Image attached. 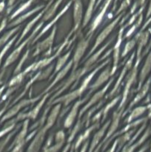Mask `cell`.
<instances>
[{
	"instance_id": "cell-1",
	"label": "cell",
	"mask_w": 151,
	"mask_h": 152,
	"mask_svg": "<svg viewBox=\"0 0 151 152\" xmlns=\"http://www.w3.org/2000/svg\"><path fill=\"white\" fill-rule=\"evenodd\" d=\"M43 24H44V22L43 21H41V23L38 24V25L36 26V28H35V29L33 30V31L32 32V34L30 35V37H28V38H27L25 40V41L23 42L22 43V44L20 45L19 46V47L17 48L16 49H15L13 51V53H11V54L10 55V56H8V58H7V59L6 60V62H5V65H4V67L7 66V65H10L11 63H13V62H14L15 60H16V59H17L18 57H19V54L21 53V51L22 50V49L25 48V46L27 44H28L29 42H30L31 40H33V38L34 37H35L36 35L37 32H38V31H39L40 29L41 28V27H42ZM34 39V38H33Z\"/></svg>"
},
{
	"instance_id": "cell-2",
	"label": "cell",
	"mask_w": 151,
	"mask_h": 152,
	"mask_svg": "<svg viewBox=\"0 0 151 152\" xmlns=\"http://www.w3.org/2000/svg\"><path fill=\"white\" fill-rule=\"evenodd\" d=\"M70 35L68 36V37H67L66 39H65V41L63 43H62V45L60 46V48H59V50H58V51L56 53V54L53 55V56H52V57L45 58V59H41V60H40L39 62H35V63L32 64V65H30V66L28 67V68H27L26 69H25V71H23V72L25 73V74H28V73H29L30 71H36V70H38V69H41V68H44V67H45L46 65H48V64H50V62H52V61L54 60L55 58H56V56H58L59 54H60V53H61V52H62V49H63L64 48H65V46H66L67 43L68 42V39H69L70 36Z\"/></svg>"
},
{
	"instance_id": "cell-3",
	"label": "cell",
	"mask_w": 151,
	"mask_h": 152,
	"mask_svg": "<svg viewBox=\"0 0 151 152\" xmlns=\"http://www.w3.org/2000/svg\"><path fill=\"white\" fill-rule=\"evenodd\" d=\"M142 58L141 57H137V59H136V62L135 64V66L133 67V70L131 71V72L130 73L128 77V80H127V83H126L125 88L124 89V93H123V96H122V99H121V102L120 103L119 107H118V109L120 110L121 108H122L123 105L125 103L126 100L127 99V96H128L129 91H130V89L131 88L132 85L136 82V76H137V73H138V67H139V63H140L141 60H142Z\"/></svg>"
},
{
	"instance_id": "cell-4",
	"label": "cell",
	"mask_w": 151,
	"mask_h": 152,
	"mask_svg": "<svg viewBox=\"0 0 151 152\" xmlns=\"http://www.w3.org/2000/svg\"><path fill=\"white\" fill-rule=\"evenodd\" d=\"M121 16H122V15H121V14L120 15V16H118V17L116 18V19H114V20L113 21V22H111L110 24H109V25H108L107 26L106 28H105V29H104L103 31H102V32H101V34H99V35L98 36L97 38H96V43H95L94 46H93V48H92L91 50H90V53H88V55H87V56H90V55L92 54V53H93V52L94 51V50H96V49L97 48L99 47V46L100 45L102 44V42H103L104 40H105V39H106L107 37V36L109 35L111 31H112L114 29V28H115V25H116L117 24H118V21H119L120 19H121Z\"/></svg>"
},
{
	"instance_id": "cell-5",
	"label": "cell",
	"mask_w": 151,
	"mask_h": 152,
	"mask_svg": "<svg viewBox=\"0 0 151 152\" xmlns=\"http://www.w3.org/2000/svg\"><path fill=\"white\" fill-rule=\"evenodd\" d=\"M48 129L49 128L45 125L44 127L41 128L38 131L37 134H36L35 137H34L33 140L32 141L30 146L28 147L26 152H38L41 145H42L43 141H44L46 132L48 131Z\"/></svg>"
},
{
	"instance_id": "cell-6",
	"label": "cell",
	"mask_w": 151,
	"mask_h": 152,
	"mask_svg": "<svg viewBox=\"0 0 151 152\" xmlns=\"http://www.w3.org/2000/svg\"><path fill=\"white\" fill-rule=\"evenodd\" d=\"M90 38H91V37H90L88 39H82L78 42V45H77V48H76V50L75 54H74L73 59V71H75L76 70L78 63H79L83 54L84 53V51L86 50L87 48L88 47L89 42H90Z\"/></svg>"
},
{
	"instance_id": "cell-7",
	"label": "cell",
	"mask_w": 151,
	"mask_h": 152,
	"mask_svg": "<svg viewBox=\"0 0 151 152\" xmlns=\"http://www.w3.org/2000/svg\"><path fill=\"white\" fill-rule=\"evenodd\" d=\"M91 91H90V93L86 96V97L84 99H81V100H78L74 104V105L73 106V108H71V111H70L69 114L68 115V117L65 119V122H64V127L66 128V129H69V128L71 127V126L73 123L74 120H75L76 117L77 115V113H78V109L79 108L80 105L82 103H84L86 100L89 98V96H90Z\"/></svg>"
},
{
	"instance_id": "cell-8",
	"label": "cell",
	"mask_w": 151,
	"mask_h": 152,
	"mask_svg": "<svg viewBox=\"0 0 151 152\" xmlns=\"http://www.w3.org/2000/svg\"><path fill=\"white\" fill-rule=\"evenodd\" d=\"M113 80H114V78L111 79V80H110L109 82H108V83H107V86H105V88H102V90L99 91H98L97 93H96L94 95H93V96H92V98L90 99V101H89V102H88V103H87V105H86L85 106H84V108H83L82 109H81V111H80L79 116H78V117H78V118H79V119L81 118V115H82V114H84V112H85V111H87V110L88 109V108H90V107H91L92 105H95V104H96V102H99V101L100 100V99H102V97H103L104 95H105V94L106 93L107 90L108 88L110 87V85H111V83H112L113 82Z\"/></svg>"
},
{
	"instance_id": "cell-9",
	"label": "cell",
	"mask_w": 151,
	"mask_h": 152,
	"mask_svg": "<svg viewBox=\"0 0 151 152\" xmlns=\"http://www.w3.org/2000/svg\"><path fill=\"white\" fill-rule=\"evenodd\" d=\"M56 31V26H54L53 27V31H52L51 34H50V36H49L47 39L43 40L42 42H41L38 43V44L36 45V50L33 53V56H37V55L39 54L41 52L47 50V48H50L52 45H53V39H54Z\"/></svg>"
},
{
	"instance_id": "cell-10",
	"label": "cell",
	"mask_w": 151,
	"mask_h": 152,
	"mask_svg": "<svg viewBox=\"0 0 151 152\" xmlns=\"http://www.w3.org/2000/svg\"><path fill=\"white\" fill-rule=\"evenodd\" d=\"M50 94L51 93H47V94L44 95V96H43L42 99H41V101H40V102H38L36 105L35 108H34L33 110H31L29 113H27V114H19V115L18 116L17 119H16V121H18V120H23V119H25V118H28V119L30 118V119H32V120H34V119L36 118L37 116H38V113H39L40 110H41V107L43 106V105L44 104V102L46 101L47 98L50 96Z\"/></svg>"
},
{
	"instance_id": "cell-11",
	"label": "cell",
	"mask_w": 151,
	"mask_h": 152,
	"mask_svg": "<svg viewBox=\"0 0 151 152\" xmlns=\"http://www.w3.org/2000/svg\"><path fill=\"white\" fill-rule=\"evenodd\" d=\"M83 92H84V91H83V89L80 87L79 88L77 89V90L76 91H72L71 93L68 94L61 96V97L59 98H57L56 100L52 102L51 103L55 104L57 103V102H62V103L65 105L64 106H68L72 101H73L75 99L81 96ZM49 105H50V104H49Z\"/></svg>"
},
{
	"instance_id": "cell-12",
	"label": "cell",
	"mask_w": 151,
	"mask_h": 152,
	"mask_svg": "<svg viewBox=\"0 0 151 152\" xmlns=\"http://www.w3.org/2000/svg\"><path fill=\"white\" fill-rule=\"evenodd\" d=\"M82 19V3L81 0H75L73 7L74 27L72 32L76 31L79 28Z\"/></svg>"
},
{
	"instance_id": "cell-13",
	"label": "cell",
	"mask_w": 151,
	"mask_h": 152,
	"mask_svg": "<svg viewBox=\"0 0 151 152\" xmlns=\"http://www.w3.org/2000/svg\"><path fill=\"white\" fill-rule=\"evenodd\" d=\"M124 30V27H122L121 29L120 30L119 34H118V40L116 42V44L115 45L113 48V66L112 71H110V75H113L117 70V64H118V57H119V50H120V45L122 42V35L123 31Z\"/></svg>"
},
{
	"instance_id": "cell-14",
	"label": "cell",
	"mask_w": 151,
	"mask_h": 152,
	"mask_svg": "<svg viewBox=\"0 0 151 152\" xmlns=\"http://www.w3.org/2000/svg\"><path fill=\"white\" fill-rule=\"evenodd\" d=\"M71 3H72V1H69V2H68V4H66V6H65V7H64V8L62 9V10H61L60 12H59V14H58L57 16H56V17L54 18V19H53V21H51V22H49V23L47 24V25H46V26L44 27V28H42V30H41V32H40L39 34H38V35H37L36 37H35V39H33V41L31 42V43H32V44H33V43L35 42L36 41V40H38V39H39L40 37H41V36H43V35H44V34H45V33L47 32V31H48V30L50 29V28H51V27H52V25H54L55 23H56V22H57V21H58V19H59V18H60L61 16H62V15H63L64 13H65V12H66L67 10H68V8H69V7H70V6Z\"/></svg>"
},
{
	"instance_id": "cell-15",
	"label": "cell",
	"mask_w": 151,
	"mask_h": 152,
	"mask_svg": "<svg viewBox=\"0 0 151 152\" xmlns=\"http://www.w3.org/2000/svg\"><path fill=\"white\" fill-rule=\"evenodd\" d=\"M41 95H40V96H37V97H35L34 99H23L22 101H21L19 104L16 105V106L13 107L12 109H10V111L7 113V114H6V115L4 117V118L2 119V121L3 120H6V119L10 118V117H13V116L15 115V114H16V113H17L18 111L21 109V108H23V107H25V106H26V105H28L29 104L33 103V102H35L36 101L38 100V99H40V98H41Z\"/></svg>"
},
{
	"instance_id": "cell-16",
	"label": "cell",
	"mask_w": 151,
	"mask_h": 152,
	"mask_svg": "<svg viewBox=\"0 0 151 152\" xmlns=\"http://www.w3.org/2000/svg\"><path fill=\"white\" fill-rule=\"evenodd\" d=\"M111 1H112V0H106V1H105V4H104L103 7L102 8L101 11L99 12V13L97 15V16L94 19V21H93V23H92L91 28H90V30L87 35L91 36L92 34L93 33V31H94L97 28V27L99 26V24L101 23V22H102V19H103L104 16H105V13H106L107 12V10L108 7H109Z\"/></svg>"
},
{
	"instance_id": "cell-17",
	"label": "cell",
	"mask_w": 151,
	"mask_h": 152,
	"mask_svg": "<svg viewBox=\"0 0 151 152\" xmlns=\"http://www.w3.org/2000/svg\"><path fill=\"white\" fill-rule=\"evenodd\" d=\"M151 71V50L148 54L147 57L146 61L144 62V65L142 67V69L141 71L140 76H139V86H138L137 90L139 91V89L142 88V85H143L144 82L145 81V79L147 77L149 73Z\"/></svg>"
},
{
	"instance_id": "cell-18",
	"label": "cell",
	"mask_w": 151,
	"mask_h": 152,
	"mask_svg": "<svg viewBox=\"0 0 151 152\" xmlns=\"http://www.w3.org/2000/svg\"><path fill=\"white\" fill-rule=\"evenodd\" d=\"M134 56H135V53H133V54L131 55V56H130V59H129V60L127 61V63H126V65H125V66H124V69H123V71H121V74H120V77H119V78H118V81H117V83H115V86H114L113 89L112 91L110 93V94L108 95L107 97H110V96H113L114 94H117V89H118V87H119L120 84H121V81L123 80V78H124V75H125V74H126V72L127 71V70L130 69V68L131 67L132 63H133V59H134Z\"/></svg>"
},
{
	"instance_id": "cell-19",
	"label": "cell",
	"mask_w": 151,
	"mask_h": 152,
	"mask_svg": "<svg viewBox=\"0 0 151 152\" xmlns=\"http://www.w3.org/2000/svg\"><path fill=\"white\" fill-rule=\"evenodd\" d=\"M123 109H121V111L118 110L117 111H115L113 114V121H112V124H111L109 130H108L107 134L106 137L105 138L104 140V142H106L113 134L114 132L116 131L117 128L118 126V123H119V120L120 118H121V114H122Z\"/></svg>"
},
{
	"instance_id": "cell-20",
	"label": "cell",
	"mask_w": 151,
	"mask_h": 152,
	"mask_svg": "<svg viewBox=\"0 0 151 152\" xmlns=\"http://www.w3.org/2000/svg\"><path fill=\"white\" fill-rule=\"evenodd\" d=\"M150 84H151V77H150V78L148 79L146 83H145L142 86V88L139 89V92L138 93V94L136 95V97L134 98V99L133 100V102L130 103L129 108H131L133 105H136V103H138V102H139L141 99H142L145 96H146V94H147L148 91H149V89H150Z\"/></svg>"
},
{
	"instance_id": "cell-21",
	"label": "cell",
	"mask_w": 151,
	"mask_h": 152,
	"mask_svg": "<svg viewBox=\"0 0 151 152\" xmlns=\"http://www.w3.org/2000/svg\"><path fill=\"white\" fill-rule=\"evenodd\" d=\"M149 32L145 31V32H139L136 37V40H138V50H137V57L142 56V48L147 45L149 39Z\"/></svg>"
},
{
	"instance_id": "cell-22",
	"label": "cell",
	"mask_w": 151,
	"mask_h": 152,
	"mask_svg": "<svg viewBox=\"0 0 151 152\" xmlns=\"http://www.w3.org/2000/svg\"><path fill=\"white\" fill-rule=\"evenodd\" d=\"M73 65V59H72V60H71L70 62L69 63H68V65H67L66 66L63 68V69H61L60 71H59V72L58 73V74L56 75V78L54 79V80L53 81V83H52L51 84L48 86V87H47V89H45V90H44V91L41 94V95L44 94L45 92H47L48 91H50V89H51V88L53 87V86H54L55 85L58 83V82H59L62 78H64V77H65V76L67 74V73H68V71H69V70L71 68V67H72Z\"/></svg>"
},
{
	"instance_id": "cell-23",
	"label": "cell",
	"mask_w": 151,
	"mask_h": 152,
	"mask_svg": "<svg viewBox=\"0 0 151 152\" xmlns=\"http://www.w3.org/2000/svg\"><path fill=\"white\" fill-rule=\"evenodd\" d=\"M110 77V68H107L106 69L100 74V76L98 77V79L96 80V82L89 87L90 88V90H91L90 91H95L96 89H97L98 88L100 87L102 84H104V83L109 79Z\"/></svg>"
},
{
	"instance_id": "cell-24",
	"label": "cell",
	"mask_w": 151,
	"mask_h": 152,
	"mask_svg": "<svg viewBox=\"0 0 151 152\" xmlns=\"http://www.w3.org/2000/svg\"><path fill=\"white\" fill-rule=\"evenodd\" d=\"M53 65H50L48 68H47L46 70H44V71H40V72H38V74H37L36 75L33 77V78L31 79V80L29 81V83L26 85V86H25V89L24 91L26 92L27 90L28 89V88H29L30 86L31 85L34 83V82L38 81V80H44V79H46L47 77H49L50 74V73H51L52 71H53Z\"/></svg>"
},
{
	"instance_id": "cell-25",
	"label": "cell",
	"mask_w": 151,
	"mask_h": 152,
	"mask_svg": "<svg viewBox=\"0 0 151 152\" xmlns=\"http://www.w3.org/2000/svg\"><path fill=\"white\" fill-rule=\"evenodd\" d=\"M99 126V122L97 121V123H95L93 126H92L91 127L89 128V129H87V130L84 132V134H82L80 135L79 137L78 138V140H77L76 142L75 145H74V148H75V149H78V147L81 145V142H82L83 141H85L89 137L90 133H91L93 130H95L96 129H97Z\"/></svg>"
},
{
	"instance_id": "cell-26",
	"label": "cell",
	"mask_w": 151,
	"mask_h": 152,
	"mask_svg": "<svg viewBox=\"0 0 151 152\" xmlns=\"http://www.w3.org/2000/svg\"><path fill=\"white\" fill-rule=\"evenodd\" d=\"M44 12H45V10H43L42 11H41V13H38V14L37 15V16H36V17L34 18V19H33L32 20L30 21V22H28V25H26V26H25V29H24L23 32H22V35H21V37H19V40H18V42H16V45L19 44V42H20L22 41V39H23L24 37H25V36H26L27 34H28V32H29V31H30L31 28H33V25H35V24H36V22L37 21H38V19H39L40 18H41V16H43V14H44Z\"/></svg>"
},
{
	"instance_id": "cell-27",
	"label": "cell",
	"mask_w": 151,
	"mask_h": 152,
	"mask_svg": "<svg viewBox=\"0 0 151 152\" xmlns=\"http://www.w3.org/2000/svg\"><path fill=\"white\" fill-rule=\"evenodd\" d=\"M28 123H29V120H25V122L24 123V124H23V128H22V130L21 131L20 133L17 135V137H16L14 142H13V144H12L11 146L10 147V148H11L12 147L15 146V145H17V144L21 143V142H25V137H26L27 133H28Z\"/></svg>"
},
{
	"instance_id": "cell-28",
	"label": "cell",
	"mask_w": 151,
	"mask_h": 152,
	"mask_svg": "<svg viewBox=\"0 0 151 152\" xmlns=\"http://www.w3.org/2000/svg\"><path fill=\"white\" fill-rule=\"evenodd\" d=\"M60 108H61V104H58L56 105L54 108H53V110L51 111L50 112V115H49L48 118H47V123H46V126L50 129L52 126L54 125L55 122H56V118L58 117V114H59V111H60Z\"/></svg>"
},
{
	"instance_id": "cell-29",
	"label": "cell",
	"mask_w": 151,
	"mask_h": 152,
	"mask_svg": "<svg viewBox=\"0 0 151 152\" xmlns=\"http://www.w3.org/2000/svg\"><path fill=\"white\" fill-rule=\"evenodd\" d=\"M62 1H63V0H57L56 2L53 3L51 6H50V7L47 9L44 15V16H42L43 22H44V21H47L48 19H50L52 16H54L56 10H57V8L59 7V6L60 5V4L62 3Z\"/></svg>"
},
{
	"instance_id": "cell-30",
	"label": "cell",
	"mask_w": 151,
	"mask_h": 152,
	"mask_svg": "<svg viewBox=\"0 0 151 152\" xmlns=\"http://www.w3.org/2000/svg\"><path fill=\"white\" fill-rule=\"evenodd\" d=\"M111 42H112V40H110V41L108 42L107 43H106V45H104L103 47L100 49V50H98V51L96 52V53H94L93 55H92V56L89 58L88 60L85 62V65H84V66L88 67V68L92 67V65H93V64L96 63V61L98 60V58H99V56L102 54V53L104 51V50H105V49H106L107 48V46L110 44Z\"/></svg>"
},
{
	"instance_id": "cell-31",
	"label": "cell",
	"mask_w": 151,
	"mask_h": 152,
	"mask_svg": "<svg viewBox=\"0 0 151 152\" xmlns=\"http://www.w3.org/2000/svg\"><path fill=\"white\" fill-rule=\"evenodd\" d=\"M43 7H44V5L38 6V7H35L34 9H33V10H30V11H28V13H26L25 14L22 15V16H21L20 17L18 18L17 19H16V20H15L13 23L10 24V25H8V27H13V26H15V25H18V24L22 23V22H23L24 21L27 19V18L30 17V16H32L34 13H36V12H37V11H38L39 10H41Z\"/></svg>"
},
{
	"instance_id": "cell-32",
	"label": "cell",
	"mask_w": 151,
	"mask_h": 152,
	"mask_svg": "<svg viewBox=\"0 0 151 152\" xmlns=\"http://www.w3.org/2000/svg\"><path fill=\"white\" fill-rule=\"evenodd\" d=\"M147 106H139L133 109L130 115L128 117L127 122V123H130L131 121L134 120L135 119L140 117L141 115H142L147 111Z\"/></svg>"
},
{
	"instance_id": "cell-33",
	"label": "cell",
	"mask_w": 151,
	"mask_h": 152,
	"mask_svg": "<svg viewBox=\"0 0 151 152\" xmlns=\"http://www.w3.org/2000/svg\"><path fill=\"white\" fill-rule=\"evenodd\" d=\"M150 134H151V129L150 128H148V129L146 130V132H145V133L144 134L143 136L142 137V138H141V139L139 140L137 142H136L134 145H130L129 147H127L125 145V146L127 147V151L126 152H133L134 151V150L136 149L137 147H139L141 144L143 143V142H144L147 139V137L150 136Z\"/></svg>"
},
{
	"instance_id": "cell-34",
	"label": "cell",
	"mask_w": 151,
	"mask_h": 152,
	"mask_svg": "<svg viewBox=\"0 0 151 152\" xmlns=\"http://www.w3.org/2000/svg\"><path fill=\"white\" fill-rule=\"evenodd\" d=\"M134 132H135V129H133V130H132V131H130V132H126V133L124 134L123 135L122 137H121L120 138H118V148L115 150V152H119L120 151V150H121V148L124 146V144H125L126 142H127V141L130 140V137H131L132 134L134 133Z\"/></svg>"
},
{
	"instance_id": "cell-35",
	"label": "cell",
	"mask_w": 151,
	"mask_h": 152,
	"mask_svg": "<svg viewBox=\"0 0 151 152\" xmlns=\"http://www.w3.org/2000/svg\"><path fill=\"white\" fill-rule=\"evenodd\" d=\"M95 4H96V0H90L88 7L87 9V11H86L85 15H84V21H83V27L86 26L87 24L89 22V21H90V19H91L92 14H93V10H94Z\"/></svg>"
},
{
	"instance_id": "cell-36",
	"label": "cell",
	"mask_w": 151,
	"mask_h": 152,
	"mask_svg": "<svg viewBox=\"0 0 151 152\" xmlns=\"http://www.w3.org/2000/svg\"><path fill=\"white\" fill-rule=\"evenodd\" d=\"M71 51H72V50H70V51H68L66 54H65L64 56H61V57L59 58V59L57 60V62H56L54 74H56L57 72H59V71L62 69V67L65 65V64L66 63L67 60H68V58H69L70 56Z\"/></svg>"
},
{
	"instance_id": "cell-37",
	"label": "cell",
	"mask_w": 151,
	"mask_h": 152,
	"mask_svg": "<svg viewBox=\"0 0 151 152\" xmlns=\"http://www.w3.org/2000/svg\"><path fill=\"white\" fill-rule=\"evenodd\" d=\"M35 1V0H28V1H26L25 3H24L23 4H22V6H20V7H19V8L17 9V10L15 11V13H13V15H12L11 16V19H13L14 17H16V16H18V15L19 14V13H21L22 12L25 11V10H27V9L28 8V7H30V6L31 5V4H32L33 1Z\"/></svg>"
},
{
	"instance_id": "cell-38",
	"label": "cell",
	"mask_w": 151,
	"mask_h": 152,
	"mask_svg": "<svg viewBox=\"0 0 151 152\" xmlns=\"http://www.w3.org/2000/svg\"><path fill=\"white\" fill-rule=\"evenodd\" d=\"M83 123H84V121L83 122H81L80 120H78V123H77V124L76 125V126L74 127V129H73V131L71 132V134L70 135L69 138H68V143H70V142H71V141L73 140L74 139V137H75L76 134L78 132V131H80V129H81V127H82V125Z\"/></svg>"
},
{
	"instance_id": "cell-39",
	"label": "cell",
	"mask_w": 151,
	"mask_h": 152,
	"mask_svg": "<svg viewBox=\"0 0 151 152\" xmlns=\"http://www.w3.org/2000/svg\"><path fill=\"white\" fill-rule=\"evenodd\" d=\"M136 39L134 38L133 39L130 40V42H127V44H126L125 46H124V48L122 52V54H121V56H122V57L125 56L126 55H127V53H128L133 48V47H134L135 45H136Z\"/></svg>"
},
{
	"instance_id": "cell-40",
	"label": "cell",
	"mask_w": 151,
	"mask_h": 152,
	"mask_svg": "<svg viewBox=\"0 0 151 152\" xmlns=\"http://www.w3.org/2000/svg\"><path fill=\"white\" fill-rule=\"evenodd\" d=\"M119 99H120V96H117V97L115 98V99H114L112 102H110L107 105H106V106H105V108L102 110V114H103V121H104V120L106 118L107 114L108 111H110V109L111 108H113V107L114 105L116 104V102L119 100Z\"/></svg>"
},
{
	"instance_id": "cell-41",
	"label": "cell",
	"mask_w": 151,
	"mask_h": 152,
	"mask_svg": "<svg viewBox=\"0 0 151 152\" xmlns=\"http://www.w3.org/2000/svg\"><path fill=\"white\" fill-rule=\"evenodd\" d=\"M64 142H56V144L54 145H53V146H50L49 148H45V149H43L42 152H58L59 151V149L62 147Z\"/></svg>"
},
{
	"instance_id": "cell-42",
	"label": "cell",
	"mask_w": 151,
	"mask_h": 152,
	"mask_svg": "<svg viewBox=\"0 0 151 152\" xmlns=\"http://www.w3.org/2000/svg\"><path fill=\"white\" fill-rule=\"evenodd\" d=\"M29 52H30V50H27L26 53H25V54L24 55V56H23V57H22V59H21V61H20V62H19V65H18V66L16 67V70H15V71H14V74H18V73H19V71H20V70L22 69V65H23V63H24V62H25V61L26 60L27 58L28 57V54H29Z\"/></svg>"
},
{
	"instance_id": "cell-43",
	"label": "cell",
	"mask_w": 151,
	"mask_h": 152,
	"mask_svg": "<svg viewBox=\"0 0 151 152\" xmlns=\"http://www.w3.org/2000/svg\"><path fill=\"white\" fill-rule=\"evenodd\" d=\"M65 133L62 131L58 132L56 135V142H65Z\"/></svg>"
},
{
	"instance_id": "cell-44",
	"label": "cell",
	"mask_w": 151,
	"mask_h": 152,
	"mask_svg": "<svg viewBox=\"0 0 151 152\" xmlns=\"http://www.w3.org/2000/svg\"><path fill=\"white\" fill-rule=\"evenodd\" d=\"M88 145H89V140H87L85 142H84V144L83 145V146L81 147V151H80V152H86V151H87Z\"/></svg>"
},
{
	"instance_id": "cell-45",
	"label": "cell",
	"mask_w": 151,
	"mask_h": 152,
	"mask_svg": "<svg viewBox=\"0 0 151 152\" xmlns=\"http://www.w3.org/2000/svg\"><path fill=\"white\" fill-rule=\"evenodd\" d=\"M70 143H68V145H66V146H65V148H64V150L63 151H62V152H68V150H70Z\"/></svg>"
},
{
	"instance_id": "cell-46",
	"label": "cell",
	"mask_w": 151,
	"mask_h": 152,
	"mask_svg": "<svg viewBox=\"0 0 151 152\" xmlns=\"http://www.w3.org/2000/svg\"><path fill=\"white\" fill-rule=\"evenodd\" d=\"M4 7V3L2 1V2L0 3V12L3 10Z\"/></svg>"
},
{
	"instance_id": "cell-47",
	"label": "cell",
	"mask_w": 151,
	"mask_h": 152,
	"mask_svg": "<svg viewBox=\"0 0 151 152\" xmlns=\"http://www.w3.org/2000/svg\"><path fill=\"white\" fill-rule=\"evenodd\" d=\"M147 148H148V145H145L144 147L143 148H142V149H141L140 151H139V152H144V151L145 150H146Z\"/></svg>"
},
{
	"instance_id": "cell-48",
	"label": "cell",
	"mask_w": 151,
	"mask_h": 152,
	"mask_svg": "<svg viewBox=\"0 0 151 152\" xmlns=\"http://www.w3.org/2000/svg\"><path fill=\"white\" fill-rule=\"evenodd\" d=\"M15 1H16V0H9V1H8V6H11L12 4H13V3H14Z\"/></svg>"
},
{
	"instance_id": "cell-49",
	"label": "cell",
	"mask_w": 151,
	"mask_h": 152,
	"mask_svg": "<svg viewBox=\"0 0 151 152\" xmlns=\"http://www.w3.org/2000/svg\"><path fill=\"white\" fill-rule=\"evenodd\" d=\"M102 0H98V1H97V2H96V6H95V8L94 9L97 8V7L99 5V4H100V3L102 2Z\"/></svg>"
},
{
	"instance_id": "cell-50",
	"label": "cell",
	"mask_w": 151,
	"mask_h": 152,
	"mask_svg": "<svg viewBox=\"0 0 151 152\" xmlns=\"http://www.w3.org/2000/svg\"><path fill=\"white\" fill-rule=\"evenodd\" d=\"M126 151H127V147L124 146V148L122 149V151H121V152H126Z\"/></svg>"
},
{
	"instance_id": "cell-51",
	"label": "cell",
	"mask_w": 151,
	"mask_h": 152,
	"mask_svg": "<svg viewBox=\"0 0 151 152\" xmlns=\"http://www.w3.org/2000/svg\"><path fill=\"white\" fill-rule=\"evenodd\" d=\"M76 152H78V149H76Z\"/></svg>"
},
{
	"instance_id": "cell-52",
	"label": "cell",
	"mask_w": 151,
	"mask_h": 152,
	"mask_svg": "<svg viewBox=\"0 0 151 152\" xmlns=\"http://www.w3.org/2000/svg\"><path fill=\"white\" fill-rule=\"evenodd\" d=\"M150 152H151V148H150Z\"/></svg>"
}]
</instances>
